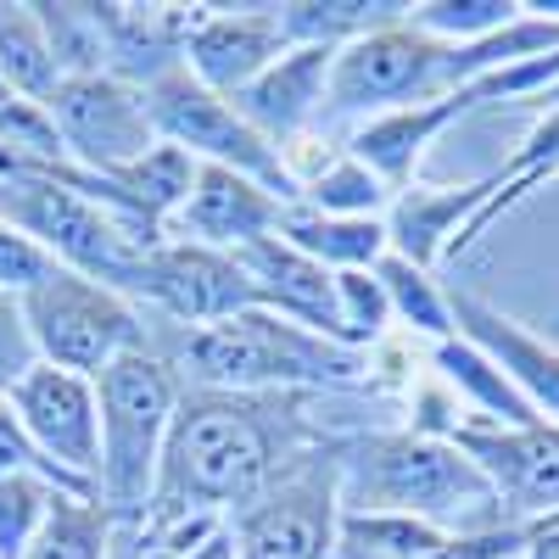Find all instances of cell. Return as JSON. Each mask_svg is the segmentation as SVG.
Wrapping results in <instances>:
<instances>
[{
	"instance_id": "obj_1",
	"label": "cell",
	"mask_w": 559,
	"mask_h": 559,
	"mask_svg": "<svg viewBox=\"0 0 559 559\" xmlns=\"http://www.w3.org/2000/svg\"><path fill=\"white\" fill-rule=\"evenodd\" d=\"M302 392H197L185 386L163 442L146 526L224 515L263 498L297 459L324 448Z\"/></svg>"
},
{
	"instance_id": "obj_2",
	"label": "cell",
	"mask_w": 559,
	"mask_h": 559,
	"mask_svg": "<svg viewBox=\"0 0 559 559\" xmlns=\"http://www.w3.org/2000/svg\"><path fill=\"white\" fill-rule=\"evenodd\" d=\"M146 347L191 376L197 392H347L369 381V353L331 342L269 308L229 313L197 331H146Z\"/></svg>"
},
{
	"instance_id": "obj_3",
	"label": "cell",
	"mask_w": 559,
	"mask_h": 559,
	"mask_svg": "<svg viewBox=\"0 0 559 559\" xmlns=\"http://www.w3.org/2000/svg\"><path fill=\"white\" fill-rule=\"evenodd\" d=\"M336 481L347 515H414L453 537L515 526L503 521L481 471L448 437H419V431L353 437L336 448Z\"/></svg>"
},
{
	"instance_id": "obj_4",
	"label": "cell",
	"mask_w": 559,
	"mask_h": 559,
	"mask_svg": "<svg viewBox=\"0 0 559 559\" xmlns=\"http://www.w3.org/2000/svg\"><path fill=\"white\" fill-rule=\"evenodd\" d=\"M185 397V381L174 364L152 347H134L112 358L96 376V408H102V503L123 521H146L163 442L174 426V408Z\"/></svg>"
},
{
	"instance_id": "obj_5",
	"label": "cell",
	"mask_w": 559,
	"mask_h": 559,
	"mask_svg": "<svg viewBox=\"0 0 559 559\" xmlns=\"http://www.w3.org/2000/svg\"><path fill=\"white\" fill-rule=\"evenodd\" d=\"M17 302H23L39 364L73 369V376L96 381L112 358L146 347V308H134L123 292L102 286V280H90V274L51 269Z\"/></svg>"
},
{
	"instance_id": "obj_6",
	"label": "cell",
	"mask_w": 559,
	"mask_h": 559,
	"mask_svg": "<svg viewBox=\"0 0 559 559\" xmlns=\"http://www.w3.org/2000/svg\"><path fill=\"white\" fill-rule=\"evenodd\" d=\"M146 107H152L157 140H168V146H179V152H191L197 163H213V168L258 179L263 191H274L280 202H297V185L286 174L280 146H274V140H263L236 112V102H224L218 90H207L191 68H174L157 84H146Z\"/></svg>"
},
{
	"instance_id": "obj_7",
	"label": "cell",
	"mask_w": 559,
	"mask_h": 559,
	"mask_svg": "<svg viewBox=\"0 0 559 559\" xmlns=\"http://www.w3.org/2000/svg\"><path fill=\"white\" fill-rule=\"evenodd\" d=\"M336 437L297 459L263 498L236 509V559H336L342 532V481H336Z\"/></svg>"
},
{
	"instance_id": "obj_8",
	"label": "cell",
	"mask_w": 559,
	"mask_h": 559,
	"mask_svg": "<svg viewBox=\"0 0 559 559\" xmlns=\"http://www.w3.org/2000/svg\"><path fill=\"white\" fill-rule=\"evenodd\" d=\"M448 96V45L419 34L408 12L376 34H364L336 51L331 68V102L324 112H347V118H381L397 107H419Z\"/></svg>"
},
{
	"instance_id": "obj_9",
	"label": "cell",
	"mask_w": 559,
	"mask_h": 559,
	"mask_svg": "<svg viewBox=\"0 0 559 559\" xmlns=\"http://www.w3.org/2000/svg\"><path fill=\"white\" fill-rule=\"evenodd\" d=\"M123 297L134 308L163 313L174 331H197V324H218L229 313L258 308L236 252H213V247L168 241V236L134 258V269L123 280Z\"/></svg>"
},
{
	"instance_id": "obj_10",
	"label": "cell",
	"mask_w": 559,
	"mask_h": 559,
	"mask_svg": "<svg viewBox=\"0 0 559 559\" xmlns=\"http://www.w3.org/2000/svg\"><path fill=\"white\" fill-rule=\"evenodd\" d=\"M62 146L79 168L112 179L118 168H129L134 157H146L157 146V123L146 107V90L118 79V73H84V79H62L57 96L45 102Z\"/></svg>"
},
{
	"instance_id": "obj_11",
	"label": "cell",
	"mask_w": 559,
	"mask_h": 559,
	"mask_svg": "<svg viewBox=\"0 0 559 559\" xmlns=\"http://www.w3.org/2000/svg\"><path fill=\"white\" fill-rule=\"evenodd\" d=\"M492 487L503 521L537 526L559 515V431L554 426H487L459 419L448 437Z\"/></svg>"
},
{
	"instance_id": "obj_12",
	"label": "cell",
	"mask_w": 559,
	"mask_h": 559,
	"mask_svg": "<svg viewBox=\"0 0 559 559\" xmlns=\"http://www.w3.org/2000/svg\"><path fill=\"white\" fill-rule=\"evenodd\" d=\"M7 408L17 414V426L28 431V442L51 459L62 476H73V481H84L90 492H96V481H102V408H96V381L73 376V369H57V364H34L28 376L12 386Z\"/></svg>"
},
{
	"instance_id": "obj_13",
	"label": "cell",
	"mask_w": 559,
	"mask_h": 559,
	"mask_svg": "<svg viewBox=\"0 0 559 559\" xmlns=\"http://www.w3.org/2000/svg\"><path fill=\"white\" fill-rule=\"evenodd\" d=\"M280 213H286V202H280L274 191H263L258 179L202 163L191 197L179 202V213L168 218L163 236L191 241V247H213V252H241V247L274 236Z\"/></svg>"
},
{
	"instance_id": "obj_14",
	"label": "cell",
	"mask_w": 559,
	"mask_h": 559,
	"mask_svg": "<svg viewBox=\"0 0 559 559\" xmlns=\"http://www.w3.org/2000/svg\"><path fill=\"white\" fill-rule=\"evenodd\" d=\"M331 68H336V45H286V57L269 62L236 102V112L274 140L280 152L308 140V129L324 118V102H331Z\"/></svg>"
},
{
	"instance_id": "obj_15",
	"label": "cell",
	"mask_w": 559,
	"mask_h": 559,
	"mask_svg": "<svg viewBox=\"0 0 559 559\" xmlns=\"http://www.w3.org/2000/svg\"><path fill=\"white\" fill-rule=\"evenodd\" d=\"M286 28H280V7H202V23L191 28L185 45V68H191L218 96H241V90L286 57Z\"/></svg>"
},
{
	"instance_id": "obj_16",
	"label": "cell",
	"mask_w": 559,
	"mask_h": 559,
	"mask_svg": "<svg viewBox=\"0 0 559 559\" xmlns=\"http://www.w3.org/2000/svg\"><path fill=\"white\" fill-rule=\"evenodd\" d=\"M236 263L247 274L258 308H269L280 319H297V324H308V331L331 336V342H347L336 274L324 269V263H313L308 252H297L286 236H280V229H274V236H263V241H252V247H241Z\"/></svg>"
},
{
	"instance_id": "obj_17",
	"label": "cell",
	"mask_w": 559,
	"mask_h": 559,
	"mask_svg": "<svg viewBox=\"0 0 559 559\" xmlns=\"http://www.w3.org/2000/svg\"><path fill=\"white\" fill-rule=\"evenodd\" d=\"M448 308H453V336L481 347L503 376L515 381V392L559 431V347L532 336L521 319H509L503 308H492L476 292H448Z\"/></svg>"
},
{
	"instance_id": "obj_18",
	"label": "cell",
	"mask_w": 559,
	"mask_h": 559,
	"mask_svg": "<svg viewBox=\"0 0 559 559\" xmlns=\"http://www.w3.org/2000/svg\"><path fill=\"white\" fill-rule=\"evenodd\" d=\"M498 197V168L471 179V185H403L386 207V236H392V252L431 269L437 258L453 252V241L464 236L487 202Z\"/></svg>"
},
{
	"instance_id": "obj_19",
	"label": "cell",
	"mask_w": 559,
	"mask_h": 559,
	"mask_svg": "<svg viewBox=\"0 0 559 559\" xmlns=\"http://www.w3.org/2000/svg\"><path fill=\"white\" fill-rule=\"evenodd\" d=\"M280 236H286L297 252H308L313 263H324L331 274L381 269V258L392 252L386 218H336V213H313L308 202H286Z\"/></svg>"
},
{
	"instance_id": "obj_20",
	"label": "cell",
	"mask_w": 559,
	"mask_h": 559,
	"mask_svg": "<svg viewBox=\"0 0 559 559\" xmlns=\"http://www.w3.org/2000/svg\"><path fill=\"white\" fill-rule=\"evenodd\" d=\"M431 369H437V376H442L464 403L476 408L471 419H487V426H548V419L515 392V381H509L503 369H498L481 347H471L464 336L437 342V347H431Z\"/></svg>"
},
{
	"instance_id": "obj_21",
	"label": "cell",
	"mask_w": 559,
	"mask_h": 559,
	"mask_svg": "<svg viewBox=\"0 0 559 559\" xmlns=\"http://www.w3.org/2000/svg\"><path fill=\"white\" fill-rule=\"evenodd\" d=\"M123 515L107 509L102 498H84V492H57L51 515L34 532L23 559H112Z\"/></svg>"
},
{
	"instance_id": "obj_22",
	"label": "cell",
	"mask_w": 559,
	"mask_h": 559,
	"mask_svg": "<svg viewBox=\"0 0 559 559\" xmlns=\"http://www.w3.org/2000/svg\"><path fill=\"white\" fill-rule=\"evenodd\" d=\"M0 79H7L17 96L28 102H51L57 84H62V68H57V51L45 39V23L28 0H0Z\"/></svg>"
},
{
	"instance_id": "obj_23",
	"label": "cell",
	"mask_w": 559,
	"mask_h": 559,
	"mask_svg": "<svg viewBox=\"0 0 559 559\" xmlns=\"http://www.w3.org/2000/svg\"><path fill=\"white\" fill-rule=\"evenodd\" d=\"M392 197H397L392 185L369 163H358L347 146L336 157H324L313 174H302L297 185V202H308L313 213H336V218H386Z\"/></svg>"
},
{
	"instance_id": "obj_24",
	"label": "cell",
	"mask_w": 559,
	"mask_h": 559,
	"mask_svg": "<svg viewBox=\"0 0 559 559\" xmlns=\"http://www.w3.org/2000/svg\"><path fill=\"white\" fill-rule=\"evenodd\" d=\"M403 12L408 7H392V0H292V7H280V28L292 45H336L342 51V45L397 23Z\"/></svg>"
},
{
	"instance_id": "obj_25",
	"label": "cell",
	"mask_w": 559,
	"mask_h": 559,
	"mask_svg": "<svg viewBox=\"0 0 559 559\" xmlns=\"http://www.w3.org/2000/svg\"><path fill=\"white\" fill-rule=\"evenodd\" d=\"M376 280H381V292L392 302V319L408 324L414 336H431V347L453 336V308H448V292L431 280V269H419V263L386 252Z\"/></svg>"
},
{
	"instance_id": "obj_26",
	"label": "cell",
	"mask_w": 559,
	"mask_h": 559,
	"mask_svg": "<svg viewBox=\"0 0 559 559\" xmlns=\"http://www.w3.org/2000/svg\"><path fill=\"white\" fill-rule=\"evenodd\" d=\"M34 12L45 23V39L57 51L62 79H84V73H107V34L96 7H73V0H34Z\"/></svg>"
},
{
	"instance_id": "obj_27",
	"label": "cell",
	"mask_w": 559,
	"mask_h": 559,
	"mask_svg": "<svg viewBox=\"0 0 559 559\" xmlns=\"http://www.w3.org/2000/svg\"><path fill=\"white\" fill-rule=\"evenodd\" d=\"M62 487H51L45 476H7L0 481V559H23L34 532L45 526Z\"/></svg>"
},
{
	"instance_id": "obj_28",
	"label": "cell",
	"mask_w": 559,
	"mask_h": 559,
	"mask_svg": "<svg viewBox=\"0 0 559 559\" xmlns=\"http://www.w3.org/2000/svg\"><path fill=\"white\" fill-rule=\"evenodd\" d=\"M336 297H342L347 342L369 353V342H381L386 324H392V302H386V292H381L376 269H347V274H336Z\"/></svg>"
},
{
	"instance_id": "obj_29",
	"label": "cell",
	"mask_w": 559,
	"mask_h": 559,
	"mask_svg": "<svg viewBox=\"0 0 559 559\" xmlns=\"http://www.w3.org/2000/svg\"><path fill=\"white\" fill-rule=\"evenodd\" d=\"M7 476H45L51 487H62V492H84V498H96L84 481H73V476H62L51 459H45L34 442H28V431L17 426V414L7 408V397H0V481Z\"/></svg>"
},
{
	"instance_id": "obj_30",
	"label": "cell",
	"mask_w": 559,
	"mask_h": 559,
	"mask_svg": "<svg viewBox=\"0 0 559 559\" xmlns=\"http://www.w3.org/2000/svg\"><path fill=\"white\" fill-rule=\"evenodd\" d=\"M51 269H57V263L45 258L7 213H0V292H7V297H23V292H34Z\"/></svg>"
},
{
	"instance_id": "obj_31",
	"label": "cell",
	"mask_w": 559,
	"mask_h": 559,
	"mask_svg": "<svg viewBox=\"0 0 559 559\" xmlns=\"http://www.w3.org/2000/svg\"><path fill=\"white\" fill-rule=\"evenodd\" d=\"M39 364L34 353V336H28V319H23V302L0 292V397H12V386Z\"/></svg>"
},
{
	"instance_id": "obj_32",
	"label": "cell",
	"mask_w": 559,
	"mask_h": 559,
	"mask_svg": "<svg viewBox=\"0 0 559 559\" xmlns=\"http://www.w3.org/2000/svg\"><path fill=\"white\" fill-rule=\"evenodd\" d=\"M521 559H559V515L532 526V543H526V554H521Z\"/></svg>"
},
{
	"instance_id": "obj_33",
	"label": "cell",
	"mask_w": 559,
	"mask_h": 559,
	"mask_svg": "<svg viewBox=\"0 0 559 559\" xmlns=\"http://www.w3.org/2000/svg\"><path fill=\"white\" fill-rule=\"evenodd\" d=\"M112 559H146V521H123V526H118Z\"/></svg>"
},
{
	"instance_id": "obj_34",
	"label": "cell",
	"mask_w": 559,
	"mask_h": 559,
	"mask_svg": "<svg viewBox=\"0 0 559 559\" xmlns=\"http://www.w3.org/2000/svg\"><path fill=\"white\" fill-rule=\"evenodd\" d=\"M185 559H236V532H229V521L202 543V548H191V554H185Z\"/></svg>"
},
{
	"instance_id": "obj_35",
	"label": "cell",
	"mask_w": 559,
	"mask_h": 559,
	"mask_svg": "<svg viewBox=\"0 0 559 559\" xmlns=\"http://www.w3.org/2000/svg\"><path fill=\"white\" fill-rule=\"evenodd\" d=\"M548 107H559V84H554V90H548Z\"/></svg>"
}]
</instances>
